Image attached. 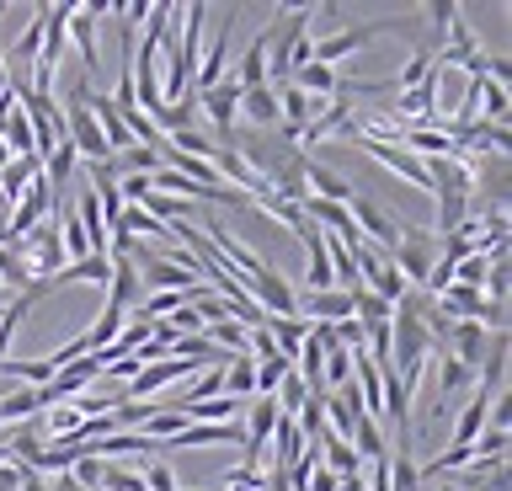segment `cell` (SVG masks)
I'll return each instance as SVG.
<instances>
[{
	"label": "cell",
	"instance_id": "1f68e13d",
	"mask_svg": "<svg viewBox=\"0 0 512 491\" xmlns=\"http://www.w3.org/2000/svg\"><path fill=\"white\" fill-rule=\"evenodd\" d=\"M16 475H22V465H0V491H16Z\"/></svg>",
	"mask_w": 512,
	"mask_h": 491
},
{
	"label": "cell",
	"instance_id": "ac0fdd59",
	"mask_svg": "<svg viewBox=\"0 0 512 491\" xmlns=\"http://www.w3.org/2000/svg\"><path fill=\"white\" fill-rule=\"evenodd\" d=\"M230 81L240 86V91H251V86H267V49H262V38H251V49L240 54V65H235V75Z\"/></svg>",
	"mask_w": 512,
	"mask_h": 491
},
{
	"label": "cell",
	"instance_id": "30bf717a",
	"mask_svg": "<svg viewBox=\"0 0 512 491\" xmlns=\"http://www.w3.org/2000/svg\"><path fill=\"white\" fill-rule=\"evenodd\" d=\"M144 299V283H139V267L128 257H112V278H107V310L128 315Z\"/></svg>",
	"mask_w": 512,
	"mask_h": 491
},
{
	"label": "cell",
	"instance_id": "52a82bcc",
	"mask_svg": "<svg viewBox=\"0 0 512 491\" xmlns=\"http://www.w3.org/2000/svg\"><path fill=\"white\" fill-rule=\"evenodd\" d=\"M230 33H235V11H224V27L214 33V43L198 54V70H192V91H208L224 81V59H230Z\"/></svg>",
	"mask_w": 512,
	"mask_h": 491
},
{
	"label": "cell",
	"instance_id": "3957f363",
	"mask_svg": "<svg viewBox=\"0 0 512 491\" xmlns=\"http://www.w3.org/2000/svg\"><path fill=\"white\" fill-rule=\"evenodd\" d=\"M192 102H198V113L208 118V129L219 134V145H230L235 139V102H240V86L224 75L219 86H208V91H192Z\"/></svg>",
	"mask_w": 512,
	"mask_h": 491
},
{
	"label": "cell",
	"instance_id": "d6a6232c",
	"mask_svg": "<svg viewBox=\"0 0 512 491\" xmlns=\"http://www.w3.org/2000/svg\"><path fill=\"white\" fill-rule=\"evenodd\" d=\"M336 491H368V486H363V475H342V481H336Z\"/></svg>",
	"mask_w": 512,
	"mask_h": 491
},
{
	"label": "cell",
	"instance_id": "484cf974",
	"mask_svg": "<svg viewBox=\"0 0 512 491\" xmlns=\"http://www.w3.org/2000/svg\"><path fill=\"white\" fill-rule=\"evenodd\" d=\"M288 374H294V363H288V358H262V363H256V395H267V401H272Z\"/></svg>",
	"mask_w": 512,
	"mask_h": 491
},
{
	"label": "cell",
	"instance_id": "9a60e30c",
	"mask_svg": "<svg viewBox=\"0 0 512 491\" xmlns=\"http://www.w3.org/2000/svg\"><path fill=\"white\" fill-rule=\"evenodd\" d=\"M0 145H6V155H32V118L22 102H11L6 123H0Z\"/></svg>",
	"mask_w": 512,
	"mask_h": 491
},
{
	"label": "cell",
	"instance_id": "ba28073f",
	"mask_svg": "<svg viewBox=\"0 0 512 491\" xmlns=\"http://www.w3.org/2000/svg\"><path fill=\"white\" fill-rule=\"evenodd\" d=\"M507 331H491V342H486V358H480V369H475V379H480V395L486 401H496V395H507Z\"/></svg>",
	"mask_w": 512,
	"mask_h": 491
},
{
	"label": "cell",
	"instance_id": "44dd1931",
	"mask_svg": "<svg viewBox=\"0 0 512 491\" xmlns=\"http://www.w3.org/2000/svg\"><path fill=\"white\" fill-rule=\"evenodd\" d=\"M470 369H464V363H454V358H448V353H438V406L443 401H454V395L459 390H470Z\"/></svg>",
	"mask_w": 512,
	"mask_h": 491
},
{
	"label": "cell",
	"instance_id": "603a6c76",
	"mask_svg": "<svg viewBox=\"0 0 512 491\" xmlns=\"http://www.w3.org/2000/svg\"><path fill=\"white\" fill-rule=\"evenodd\" d=\"M214 395H224V369H203V374H192V385L182 390L176 411H182V406H198V401H214Z\"/></svg>",
	"mask_w": 512,
	"mask_h": 491
},
{
	"label": "cell",
	"instance_id": "5bb4252c",
	"mask_svg": "<svg viewBox=\"0 0 512 491\" xmlns=\"http://www.w3.org/2000/svg\"><path fill=\"white\" fill-rule=\"evenodd\" d=\"M38 177H43V161H38V155H11V161L0 166V193H6V203H16Z\"/></svg>",
	"mask_w": 512,
	"mask_h": 491
},
{
	"label": "cell",
	"instance_id": "7402d4cb",
	"mask_svg": "<svg viewBox=\"0 0 512 491\" xmlns=\"http://www.w3.org/2000/svg\"><path fill=\"white\" fill-rule=\"evenodd\" d=\"M390 491H422V470H416L406 443H395V454H390Z\"/></svg>",
	"mask_w": 512,
	"mask_h": 491
},
{
	"label": "cell",
	"instance_id": "8fae6325",
	"mask_svg": "<svg viewBox=\"0 0 512 491\" xmlns=\"http://www.w3.org/2000/svg\"><path fill=\"white\" fill-rule=\"evenodd\" d=\"M235 118H251L256 123V134H272L278 129V91L272 86H251V91H240V102H235Z\"/></svg>",
	"mask_w": 512,
	"mask_h": 491
},
{
	"label": "cell",
	"instance_id": "7c38bea8",
	"mask_svg": "<svg viewBox=\"0 0 512 491\" xmlns=\"http://www.w3.org/2000/svg\"><path fill=\"white\" fill-rule=\"evenodd\" d=\"M299 310H304V321H326V326H336V321H347L352 315V294H342V289H304L299 294Z\"/></svg>",
	"mask_w": 512,
	"mask_h": 491
},
{
	"label": "cell",
	"instance_id": "f546056e",
	"mask_svg": "<svg viewBox=\"0 0 512 491\" xmlns=\"http://www.w3.org/2000/svg\"><path fill=\"white\" fill-rule=\"evenodd\" d=\"M475 459H507V427L486 422V433L475 438Z\"/></svg>",
	"mask_w": 512,
	"mask_h": 491
},
{
	"label": "cell",
	"instance_id": "8992f818",
	"mask_svg": "<svg viewBox=\"0 0 512 491\" xmlns=\"http://www.w3.org/2000/svg\"><path fill=\"white\" fill-rule=\"evenodd\" d=\"M107 17V0H86V6L70 11V43L80 49V65H86V75H96V22Z\"/></svg>",
	"mask_w": 512,
	"mask_h": 491
},
{
	"label": "cell",
	"instance_id": "ffe728a7",
	"mask_svg": "<svg viewBox=\"0 0 512 491\" xmlns=\"http://www.w3.org/2000/svg\"><path fill=\"white\" fill-rule=\"evenodd\" d=\"M75 166H80V155H75L70 145H54V155L43 161V182H48V193H54V187H70V182H75Z\"/></svg>",
	"mask_w": 512,
	"mask_h": 491
},
{
	"label": "cell",
	"instance_id": "83f0119b",
	"mask_svg": "<svg viewBox=\"0 0 512 491\" xmlns=\"http://www.w3.org/2000/svg\"><path fill=\"white\" fill-rule=\"evenodd\" d=\"M43 17H48V6H32V22H27V33L16 38L11 59H38V49H43Z\"/></svg>",
	"mask_w": 512,
	"mask_h": 491
},
{
	"label": "cell",
	"instance_id": "e0dca14e",
	"mask_svg": "<svg viewBox=\"0 0 512 491\" xmlns=\"http://www.w3.org/2000/svg\"><path fill=\"white\" fill-rule=\"evenodd\" d=\"M352 454H358L363 459V465H374V459H384V454H390V443H384V427L374 422V417H363L358 427H352Z\"/></svg>",
	"mask_w": 512,
	"mask_h": 491
},
{
	"label": "cell",
	"instance_id": "277c9868",
	"mask_svg": "<svg viewBox=\"0 0 512 491\" xmlns=\"http://www.w3.org/2000/svg\"><path fill=\"white\" fill-rule=\"evenodd\" d=\"M48 209H54V193H48V182L38 177V182H32L27 193H22V198L11 203V214H6V230H11V241L22 246V235H32V230H38L43 219H48Z\"/></svg>",
	"mask_w": 512,
	"mask_h": 491
},
{
	"label": "cell",
	"instance_id": "e575fe53",
	"mask_svg": "<svg viewBox=\"0 0 512 491\" xmlns=\"http://www.w3.org/2000/svg\"><path fill=\"white\" fill-rule=\"evenodd\" d=\"M0 443H6V433H0Z\"/></svg>",
	"mask_w": 512,
	"mask_h": 491
},
{
	"label": "cell",
	"instance_id": "4fadbf2b",
	"mask_svg": "<svg viewBox=\"0 0 512 491\" xmlns=\"http://www.w3.org/2000/svg\"><path fill=\"white\" fill-rule=\"evenodd\" d=\"M304 187H310V198H326V203H352V182L336 177L331 166H320L304 155Z\"/></svg>",
	"mask_w": 512,
	"mask_h": 491
},
{
	"label": "cell",
	"instance_id": "4316f807",
	"mask_svg": "<svg viewBox=\"0 0 512 491\" xmlns=\"http://www.w3.org/2000/svg\"><path fill=\"white\" fill-rule=\"evenodd\" d=\"M438 75V65H432V54H411L406 65H400V75H395V91H411V86H422V81H432Z\"/></svg>",
	"mask_w": 512,
	"mask_h": 491
},
{
	"label": "cell",
	"instance_id": "d6986e66",
	"mask_svg": "<svg viewBox=\"0 0 512 491\" xmlns=\"http://www.w3.org/2000/svg\"><path fill=\"white\" fill-rule=\"evenodd\" d=\"M246 401H230V395H214V401H198V406H182L187 422H240Z\"/></svg>",
	"mask_w": 512,
	"mask_h": 491
},
{
	"label": "cell",
	"instance_id": "4dcf8cb0",
	"mask_svg": "<svg viewBox=\"0 0 512 491\" xmlns=\"http://www.w3.org/2000/svg\"><path fill=\"white\" fill-rule=\"evenodd\" d=\"M454 283H464V289H480V283H486V257H464V262L454 267Z\"/></svg>",
	"mask_w": 512,
	"mask_h": 491
},
{
	"label": "cell",
	"instance_id": "2e32d148",
	"mask_svg": "<svg viewBox=\"0 0 512 491\" xmlns=\"http://www.w3.org/2000/svg\"><path fill=\"white\" fill-rule=\"evenodd\" d=\"M224 395H230V401H251L256 395V358L251 353L224 363Z\"/></svg>",
	"mask_w": 512,
	"mask_h": 491
},
{
	"label": "cell",
	"instance_id": "7a4b0ae2",
	"mask_svg": "<svg viewBox=\"0 0 512 491\" xmlns=\"http://www.w3.org/2000/svg\"><path fill=\"white\" fill-rule=\"evenodd\" d=\"M432 262H438V235H432L427 225H406V230H400V241L390 251V267L406 278V289H427Z\"/></svg>",
	"mask_w": 512,
	"mask_h": 491
},
{
	"label": "cell",
	"instance_id": "836d02e7",
	"mask_svg": "<svg viewBox=\"0 0 512 491\" xmlns=\"http://www.w3.org/2000/svg\"><path fill=\"white\" fill-rule=\"evenodd\" d=\"M6 161H11V155H6V145H0V166H6Z\"/></svg>",
	"mask_w": 512,
	"mask_h": 491
},
{
	"label": "cell",
	"instance_id": "f1b7e54d",
	"mask_svg": "<svg viewBox=\"0 0 512 491\" xmlns=\"http://www.w3.org/2000/svg\"><path fill=\"white\" fill-rule=\"evenodd\" d=\"M70 475H75V486H86V491H102L107 459H96V454H86V459H75V465H70Z\"/></svg>",
	"mask_w": 512,
	"mask_h": 491
},
{
	"label": "cell",
	"instance_id": "6da1fadb",
	"mask_svg": "<svg viewBox=\"0 0 512 491\" xmlns=\"http://www.w3.org/2000/svg\"><path fill=\"white\" fill-rule=\"evenodd\" d=\"M64 145H70L80 161H91V166H102L107 161V145H102V129H96V118H91V81H75L70 86V107H64Z\"/></svg>",
	"mask_w": 512,
	"mask_h": 491
},
{
	"label": "cell",
	"instance_id": "cb8c5ba5",
	"mask_svg": "<svg viewBox=\"0 0 512 491\" xmlns=\"http://www.w3.org/2000/svg\"><path fill=\"white\" fill-rule=\"evenodd\" d=\"M347 379H352V353L336 342V347H326V363H320V385H326V390H342Z\"/></svg>",
	"mask_w": 512,
	"mask_h": 491
},
{
	"label": "cell",
	"instance_id": "d4e9b609",
	"mask_svg": "<svg viewBox=\"0 0 512 491\" xmlns=\"http://www.w3.org/2000/svg\"><path fill=\"white\" fill-rule=\"evenodd\" d=\"M123 321H128V315H118V310H102V315H96V326H91V331H80V337H86V347H91V353H102V347H112V342H118Z\"/></svg>",
	"mask_w": 512,
	"mask_h": 491
},
{
	"label": "cell",
	"instance_id": "5b68a950",
	"mask_svg": "<svg viewBox=\"0 0 512 491\" xmlns=\"http://www.w3.org/2000/svg\"><path fill=\"white\" fill-rule=\"evenodd\" d=\"M395 22H363V27H342V33H331V38H320L315 43V65H331L336 70V59H347V54H358L363 43H374L379 33H390Z\"/></svg>",
	"mask_w": 512,
	"mask_h": 491
},
{
	"label": "cell",
	"instance_id": "9c48e42d",
	"mask_svg": "<svg viewBox=\"0 0 512 491\" xmlns=\"http://www.w3.org/2000/svg\"><path fill=\"white\" fill-rule=\"evenodd\" d=\"M486 417H491V401L475 390L470 401L459 406V417H454V438H448V449H454V454H475V438L486 433Z\"/></svg>",
	"mask_w": 512,
	"mask_h": 491
}]
</instances>
